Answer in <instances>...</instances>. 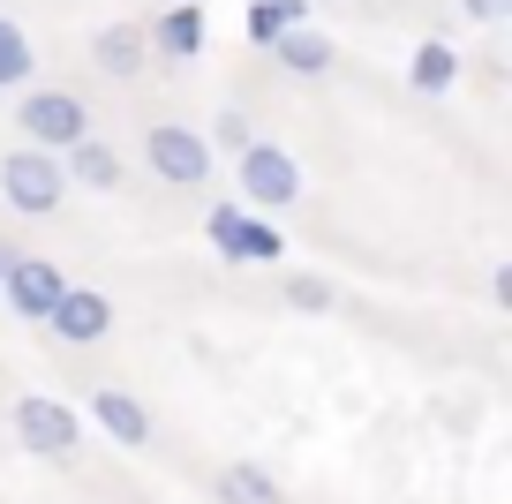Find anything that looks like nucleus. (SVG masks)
<instances>
[{
    "label": "nucleus",
    "instance_id": "obj_5",
    "mask_svg": "<svg viewBox=\"0 0 512 504\" xmlns=\"http://www.w3.org/2000/svg\"><path fill=\"white\" fill-rule=\"evenodd\" d=\"M61 294H68V279L46 264V256H16V264L0 271V301H8V309H16L23 324H46Z\"/></svg>",
    "mask_w": 512,
    "mask_h": 504
},
{
    "label": "nucleus",
    "instance_id": "obj_9",
    "mask_svg": "<svg viewBox=\"0 0 512 504\" xmlns=\"http://www.w3.org/2000/svg\"><path fill=\"white\" fill-rule=\"evenodd\" d=\"M61 181H76V189H91V196H113V189H121V151L98 143V136L68 143V151H61Z\"/></svg>",
    "mask_w": 512,
    "mask_h": 504
},
{
    "label": "nucleus",
    "instance_id": "obj_20",
    "mask_svg": "<svg viewBox=\"0 0 512 504\" xmlns=\"http://www.w3.org/2000/svg\"><path fill=\"white\" fill-rule=\"evenodd\" d=\"M219 143H226V151H249V143H256V128H249V113H219Z\"/></svg>",
    "mask_w": 512,
    "mask_h": 504
},
{
    "label": "nucleus",
    "instance_id": "obj_14",
    "mask_svg": "<svg viewBox=\"0 0 512 504\" xmlns=\"http://www.w3.org/2000/svg\"><path fill=\"white\" fill-rule=\"evenodd\" d=\"M407 83H415L422 98L452 91V83H460V53H452L445 38H430V46H415V61H407Z\"/></svg>",
    "mask_w": 512,
    "mask_h": 504
},
{
    "label": "nucleus",
    "instance_id": "obj_17",
    "mask_svg": "<svg viewBox=\"0 0 512 504\" xmlns=\"http://www.w3.org/2000/svg\"><path fill=\"white\" fill-rule=\"evenodd\" d=\"M31 68H38V53H31V31L0 16V91H23V83H31Z\"/></svg>",
    "mask_w": 512,
    "mask_h": 504
},
{
    "label": "nucleus",
    "instance_id": "obj_18",
    "mask_svg": "<svg viewBox=\"0 0 512 504\" xmlns=\"http://www.w3.org/2000/svg\"><path fill=\"white\" fill-rule=\"evenodd\" d=\"M287 301L309 309V316H324V309H332V286H324V279H287Z\"/></svg>",
    "mask_w": 512,
    "mask_h": 504
},
{
    "label": "nucleus",
    "instance_id": "obj_6",
    "mask_svg": "<svg viewBox=\"0 0 512 504\" xmlns=\"http://www.w3.org/2000/svg\"><path fill=\"white\" fill-rule=\"evenodd\" d=\"M16 437H23V452H38V459H61V452H76L83 422L61 407V399H16Z\"/></svg>",
    "mask_w": 512,
    "mask_h": 504
},
{
    "label": "nucleus",
    "instance_id": "obj_1",
    "mask_svg": "<svg viewBox=\"0 0 512 504\" xmlns=\"http://www.w3.org/2000/svg\"><path fill=\"white\" fill-rule=\"evenodd\" d=\"M16 128H23V143H31V151H68V143L91 136V113H83L76 91H23Z\"/></svg>",
    "mask_w": 512,
    "mask_h": 504
},
{
    "label": "nucleus",
    "instance_id": "obj_3",
    "mask_svg": "<svg viewBox=\"0 0 512 504\" xmlns=\"http://www.w3.org/2000/svg\"><path fill=\"white\" fill-rule=\"evenodd\" d=\"M234 181H241V196H249L256 211H287L294 196H302V166H294V151H279V143H264V136L234 158Z\"/></svg>",
    "mask_w": 512,
    "mask_h": 504
},
{
    "label": "nucleus",
    "instance_id": "obj_7",
    "mask_svg": "<svg viewBox=\"0 0 512 504\" xmlns=\"http://www.w3.org/2000/svg\"><path fill=\"white\" fill-rule=\"evenodd\" d=\"M46 324L61 331L68 347H98V339L113 331V301H106V294H91V286H68V294L53 301V316H46Z\"/></svg>",
    "mask_w": 512,
    "mask_h": 504
},
{
    "label": "nucleus",
    "instance_id": "obj_12",
    "mask_svg": "<svg viewBox=\"0 0 512 504\" xmlns=\"http://www.w3.org/2000/svg\"><path fill=\"white\" fill-rule=\"evenodd\" d=\"M272 61L287 68V76H332V61H339V46H332V31H317V23H302V31H287L272 46Z\"/></svg>",
    "mask_w": 512,
    "mask_h": 504
},
{
    "label": "nucleus",
    "instance_id": "obj_8",
    "mask_svg": "<svg viewBox=\"0 0 512 504\" xmlns=\"http://www.w3.org/2000/svg\"><path fill=\"white\" fill-rule=\"evenodd\" d=\"M144 61H151L144 23H106V31H91V68L98 76L128 83V76H144Z\"/></svg>",
    "mask_w": 512,
    "mask_h": 504
},
{
    "label": "nucleus",
    "instance_id": "obj_10",
    "mask_svg": "<svg viewBox=\"0 0 512 504\" xmlns=\"http://www.w3.org/2000/svg\"><path fill=\"white\" fill-rule=\"evenodd\" d=\"M144 38L166 61H196V53H204V8H196V0H174L159 23H144Z\"/></svg>",
    "mask_w": 512,
    "mask_h": 504
},
{
    "label": "nucleus",
    "instance_id": "obj_21",
    "mask_svg": "<svg viewBox=\"0 0 512 504\" xmlns=\"http://www.w3.org/2000/svg\"><path fill=\"white\" fill-rule=\"evenodd\" d=\"M467 16H475V23H505L512 0H467Z\"/></svg>",
    "mask_w": 512,
    "mask_h": 504
},
{
    "label": "nucleus",
    "instance_id": "obj_19",
    "mask_svg": "<svg viewBox=\"0 0 512 504\" xmlns=\"http://www.w3.org/2000/svg\"><path fill=\"white\" fill-rule=\"evenodd\" d=\"M234 226H241V204H219V211H211V219H204V234H211V249H234Z\"/></svg>",
    "mask_w": 512,
    "mask_h": 504
},
{
    "label": "nucleus",
    "instance_id": "obj_11",
    "mask_svg": "<svg viewBox=\"0 0 512 504\" xmlns=\"http://www.w3.org/2000/svg\"><path fill=\"white\" fill-rule=\"evenodd\" d=\"M91 422L106 429L113 444H151V414L136 392H121V384H106V392H91Z\"/></svg>",
    "mask_w": 512,
    "mask_h": 504
},
{
    "label": "nucleus",
    "instance_id": "obj_4",
    "mask_svg": "<svg viewBox=\"0 0 512 504\" xmlns=\"http://www.w3.org/2000/svg\"><path fill=\"white\" fill-rule=\"evenodd\" d=\"M144 158H151V174H159L166 189H196V181L211 174V143L196 136V128H181V121L144 128Z\"/></svg>",
    "mask_w": 512,
    "mask_h": 504
},
{
    "label": "nucleus",
    "instance_id": "obj_15",
    "mask_svg": "<svg viewBox=\"0 0 512 504\" xmlns=\"http://www.w3.org/2000/svg\"><path fill=\"white\" fill-rule=\"evenodd\" d=\"M279 249H287V234H272V219H249V211H241L226 264H279Z\"/></svg>",
    "mask_w": 512,
    "mask_h": 504
},
{
    "label": "nucleus",
    "instance_id": "obj_2",
    "mask_svg": "<svg viewBox=\"0 0 512 504\" xmlns=\"http://www.w3.org/2000/svg\"><path fill=\"white\" fill-rule=\"evenodd\" d=\"M0 196H8L16 211H31V219H46V211L68 196L61 158H53V151H31V143H16V151L0 158Z\"/></svg>",
    "mask_w": 512,
    "mask_h": 504
},
{
    "label": "nucleus",
    "instance_id": "obj_13",
    "mask_svg": "<svg viewBox=\"0 0 512 504\" xmlns=\"http://www.w3.org/2000/svg\"><path fill=\"white\" fill-rule=\"evenodd\" d=\"M219 504H287V489L272 482L264 467H249V459H234V467H219Z\"/></svg>",
    "mask_w": 512,
    "mask_h": 504
},
{
    "label": "nucleus",
    "instance_id": "obj_16",
    "mask_svg": "<svg viewBox=\"0 0 512 504\" xmlns=\"http://www.w3.org/2000/svg\"><path fill=\"white\" fill-rule=\"evenodd\" d=\"M302 8L309 0H249V38L256 46H279L287 31H302Z\"/></svg>",
    "mask_w": 512,
    "mask_h": 504
}]
</instances>
